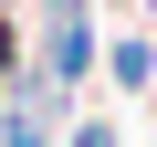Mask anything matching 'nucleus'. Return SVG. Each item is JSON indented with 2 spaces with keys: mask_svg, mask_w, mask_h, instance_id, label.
Returning a JSON list of instances; mask_svg holds the SVG:
<instances>
[{
  "mask_svg": "<svg viewBox=\"0 0 157 147\" xmlns=\"http://www.w3.org/2000/svg\"><path fill=\"white\" fill-rule=\"evenodd\" d=\"M115 84H157V53L147 42H115Z\"/></svg>",
  "mask_w": 157,
  "mask_h": 147,
  "instance_id": "f257e3e1",
  "label": "nucleus"
},
{
  "mask_svg": "<svg viewBox=\"0 0 157 147\" xmlns=\"http://www.w3.org/2000/svg\"><path fill=\"white\" fill-rule=\"evenodd\" d=\"M73 147H115V137H105V126H73Z\"/></svg>",
  "mask_w": 157,
  "mask_h": 147,
  "instance_id": "f03ea898",
  "label": "nucleus"
}]
</instances>
